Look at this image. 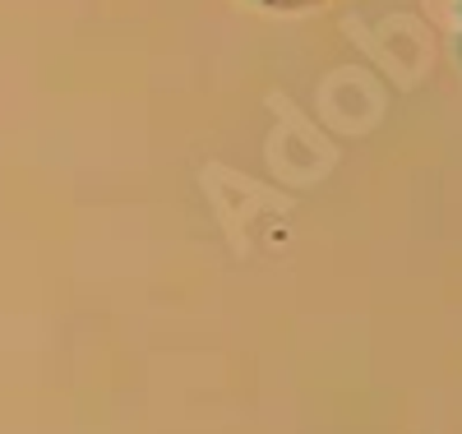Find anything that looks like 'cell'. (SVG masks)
<instances>
[{
  "mask_svg": "<svg viewBox=\"0 0 462 434\" xmlns=\"http://www.w3.org/2000/svg\"><path fill=\"white\" fill-rule=\"evenodd\" d=\"M278 5H296V0H278Z\"/></svg>",
  "mask_w": 462,
  "mask_h": 434,
  "instance_id": "6da1fadb",
  "label": "cell"
}]
</instances>
